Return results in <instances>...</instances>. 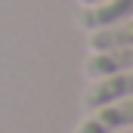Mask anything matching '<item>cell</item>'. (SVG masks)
I'll return each mask as SVG.
<instances>
[{
    "label": "cell",
    "mask_w": 133,
    "mask_h": 133,
    "mask_svg": "<svg viewBox=\"0 0 133 133\" xmlns=\"http://www.w3.org/2000/svg\"><path fill=\"white\" fill-rule=\"evenodd\" d=\"M133 118L130 111V102L124 99L121 105H115V108H105L99 118H93V121H84L81 127H77V133H111L118 130V127H127Z\"/></svg>",
    "instance_id": "1"
},
{
    "label": "cell",
    "mask_w": 133,
    "mask_h": 133,
    "mask_svg": "<svg viewBox=\"0 0 133 133\" xmlns=\"http://www.w3.org/2000/svg\"><path fill=\"white\" fill-rule=\"evenodd\" d=\"M130 93V77L127 74H121V77H111L108 84H96L90 93H87V105L90 108H99V105H105V102H111V99H124Z\"/></svg>",
    "instance_id": "2"
},
{
    "label": "cell",
    "mask_w": 133,
    "mask_h": 133,
    "mask_svg": "<svg viewBox=\"0 0 133 133\" xmlns=\"http://www.w3.org/2000/svg\"><path fill=\"white\" fill-rule=\"evenodd\" d=\"M130 65V53H111L108 59H96L90 62V74H99V71H115V68H127Z\"/></svg>",
    "instance_id": "3"
},
{
    "label": "cell",
    "mask_w": 133,
    "mask_h": 133,
    "mask_svg": "<svg viewBox=\"0 0 133 133\" xmlns=\"http://www.w3.org/2000/svg\"><path fill=\"white\" fill-rule=\"evenodd\" d=\"M127 6H130V0H118V3H108V9H99V12L87 16V22L93 25V22H102V19H115V16H124V12H127Z\"/></svg>",
    "instance_id": "4"
},
{
    "label": "cell",
    "mask_w": 133,
    "mask_h": 133,
    "mask_svg": "<svg viewBox=\"0 0 133 133\" xmlns=\"http://www.w3.org/2000/svg\"><path fill=\"white\" fill-rule=\"evenodd\" d=\"M118 133H130V130H124V127H118Z\"/></svg>",
    "instance_id": "5"
}]
</instances>
